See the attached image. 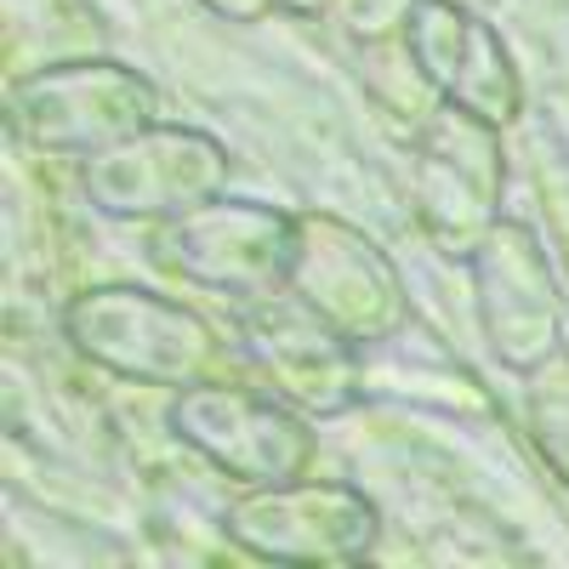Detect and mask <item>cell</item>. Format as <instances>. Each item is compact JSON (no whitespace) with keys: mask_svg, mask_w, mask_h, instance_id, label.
Returning <instances> with one entry per match:
<instances>
[{"mask_svg":"<svg viewBox=\"0 0 569 569\" xmlns=\"http://www.w3.org/2000/svg\"><path fill=\"white\" fill-rule=\"evenodd\" d=\"M69 348L114 382L137 388H188L228 370V342L217 325L177 297L142 284H91L63 308Z\"/></svg>","mask_w":569,"mask_h":569,"instance_id":"1","label":"cell"},{"mask_svg":"<svg viewBox=\"0 0 569 569\" xmlns=\"http://www.w3.org/2000/svg\"><path fill=\"white\" fill-rule=\"evenodd\" d=\"M166 427L182 450H194L206 467H217L240 490L302 479L319 456L308 410L284 405L268 388L228 382V376H206V382L177 388L166 405Z\"/></svg>","mask_w":569,"mask_h":569,"instance_id":"2","label":"cell"},{"mask_svg":"<svg viewBox=\"0 0 569 569\" xmlns=\"http://www.w3.org/2000/svg\"><path fill=\"white\" fill-rule=\"evenodd\" d=\"M160 120V91L149 74H137L109 58H80L18 74L7 86V126L34 154H58L86 166L91 154L114 149L131 131Z\"/></svg>","mask_w":569,"mask_h":569,"instance_id":"3","label":"cell"},{"mask_svg":"<svg viewBox=\"0 0 569 569\" xmlns=\"http://www.w3.org/2000/svg\"><path fill=\"white\" fill-rule=\"evenodd\" d=\"M154 268L177 273L182 284H200L228 302L279 297L297 257V211H279L262 200H206L182 217L154 222L149 233Z\"/></svg>","mask_w":569,"mask_h":569,"instance_id":"4","label":"cell"},{"mask_svg":"<svg viewBox=\"0 0 569 569\" xmlns=\"http://www.w3.org/2000/svg\"><path fill=\"white\" fill-rule=\"evenodd\" d=\"M501 126L467 114L456 103H433L410 142V200L416 222L439 257L467 262L501 222Z\"/></svg>","mask_w":569,"mask_h":569,"instance_id":"5","label":"cell"},{"mask_svg":"<svg viewBox=\"0 0 569 569\" xmlns=\"http://www.w3.org/2000/svg\"><path fill=\"white\" fill-rule=\"evenodd\" d=\"M284 297H297L353 348H376L405 330L410 297L388 251L337 211H297V257Z\"/></svg>","mask_w":569,"mask_h":569,"instance_id":"6","label":"cell"},{"mask_svg":"<svg viewBox=\"0 0 569 569\" xmlns=\"http://www.w3.org/2000/svg\"><path fill=\"white\" fill-rule=\"evenodd\" d=\"M222 536L262 563H365L382 536L376 501L348 479L251 485L228 501Z\"/></svg>","mask_w":569,"mask_h":569,"instance_id":"7","label":"cell"},{"mask_svg":"<svg viewBox=\"0 0 569 569\" xmlns=\"http://www.w3.org/2000/svg\"><path fill=\"white\" fill-rule=\"evenodd\" d=\"M228 177L233 160L211 131L149 120L80 166V194L114 222H166L228 194Z\"/></svg>","mask_w":569,"mask_h":569,"instance_id":"8","label":"cell"},{"mask_svg":"<svg viewBox=\"0 0 569 569\" xmlns=\"http://www.w3.org/2000/svg\"><path fill=\"white\" fill-rule=\"evenodd\" d=\"M467 262H472V302H479V325L496 365L530 376L563 348V297L541 240L525 222L501 217Z\"/></svg>","mask_w":569,"mask_h":569,"instance_id":"9","label":"cell"},{"mask_svg":"<svg viewBox=\"0 0 569 569\" xmlns=\"http://www.w3.org/2000/svg\"><path fill=\"white\" fill-rule=\"evenodd\" d=\"M399 46L416 80L433 91V103H456L490 126H512L525 114V74H518L501 29L461 0H421Z\"/></svg>","mask_w":569,"mask_h":569,"instance_id":"10","label":"cell"},{"mask_svg":"<svg viewBox=\"0 0 569 569\" xmlns=\"http://www.w3.org/2000/svg\"><path fill=\"white\" fill-rule=\"evenodd\" d=\"M240 359L251 365V376L279 393L284 405L319 416H342L359 405V348L348 337H337L325 319H313L297 297H262L246 302L240 319Z\"/></svg>","mask_w":569,"mask_h":569,"instance_id":"11","label":"cell"},{"mask_svg":"<svg viewBox=\"0 0 569 569\" xmlns=\"http://www.w3.org/2000/svg\"><path fill=\"white\" fill-rule=\"evenodd\" d=\"M525 427L552 479L569 485V353L558 348L547 365L525 376Z\"/></svg>","mask_w":569,"mask_h":569,"instance_id":"12","label":"cell"},{"mask_svg":"<svg viewBox=\"0 0 569 569\" xmlns=\"http://www.w3.org/2000/svg\"><path fill=\"white\" fill-rule=\"evenodd\" d=\"M416 7L421 0H337L330 18H337L342 34H353L359 46H376V40H399Z\"/></svg>","mask_w":569,"mask_h":569,"instance_id":"13","label":"cell"},{"mask_svg":"<svg viewBox=\"0 0 569 569\" xmlns=\"http://www.w3.org/2000/svg\"><path fill=\"white\" fill-rule=\"evenodd\" d=\"M200 7L222 23H262L268 12H279V0H200Z\"/></svg>","mask_w":569,"mask_h":569,"instance_id":"14","label":"cell"},{"mask_svg":"<svg viewBox=\"0 0 569 569\" xmlns=\"http://www.w3.org/2000/svg\"><path fill=\"white\" fill-rule=\"evenodd\" d=\"M330 7L337 0H279V12H291V18H330Z\"/></svg>","mask_w":569,"mask_h":569,"instance_id":"15","label":"cell"}]
</instances>
